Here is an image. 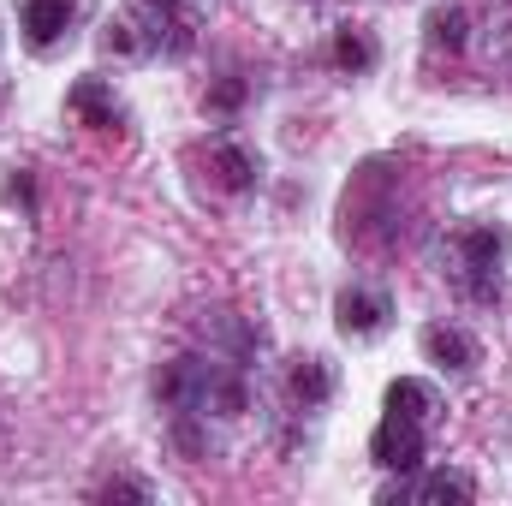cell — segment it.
Wrapping results in <instances>:
<instances>
[{
    "mask_svg": "<svg viewBox=\"0 0 512 506\" xmlns=\"http://www.w3.org/2000/svg\"><path fill=\"white\" fill-rule=\"evenodd\" d=\"M6 203H24V209L36 203V185H30V173H24V167H12V173H6Z\"/></svg>",
    "mask_w": 512,
    "mask_h": 506,
    "instance_id": "16",
    "label": "cell"
},
{
    "mask_svg": "<svg viewBox=\"0 0 512 506\" xmlns=\"http://www.w3.org/2000/svg\"><path fill=\"white\" fill-rule=\"evenodd\" d=\"M411 495L423 506H465V501H477V483H471L465 471H429Z\"/></svg>",
    "mask_w": 512,
    "mask_h": 506,
    "instance_id": "11",
    "label": "cell"
},
{
    "mask_svg": "<svg viewBox=\"0 0 512 506\" xmlns=\"http://www.w3.org/2000/svg\"><path fill=\"white\" fill-rule=\"evenodd\" d=\"M66 108H72L84 126H96V131L120 126V96H114L102 78H78V84H72V96H66Z\"/></svg>",
    "mask_w": 512,
    "mask_h": 506,
    "instance_id": "6",
    "label": "cell"
},
{
    "mask_svg": "<svg viewBox=\"0 0 512 506\" xmlns=\"http://www.w3.org/2000/svg\"><path fill=\"white\" fill-rule=\"evenodd\" d=\"M102 42H108V54H143V48H149V30H143L137 12H131V18H114V24H108Z\"/></svg>",
    "mask_w": 512,
    "mask_h": 506,
    "instance_id": "14",
    "label": "cell"
},
{
    "mask_svg": "<svg viewBox=\"0 0 512 506\" xmlns=\"http://www.w3.org/2000/svg\"><path fill=\"white\" fill-rule=\"evenodd\" d=\"M72 18H78V6H72V0H24V12H18V24H24V42H30V48H54V42L72 30Z\"/></svg>",
    "mask_w": 512,
    "mask_h": 506,
    "instance_id": "5",
    "label": "cell"
},
{
    "mask_svg": "<svg viewBox=\"0 0 512 506\" xmlns=\"http://www.w3.org/2000/svg\"><path fill=\"white\" fill-rule=\"evenodd\" d=\"M370 459H376L382 471H393V477L417 471V465H423V423H411V417H382L376 435H370Z\"/></svg>",
    "mask_w": 512,
    "mask_h": 506,
    "instance_id": "1",
    "label": "cell"
},
{
    "mask_svg": "<svg viewBox=\"0 0 512 506\" xmlns=\"http://www.w3.org/2000/svg\"><path fill=\"white\" fill-rule=\"evenodd\" d=\"M382 60V48H376V36L370 30H358V24H346L340 36H334V66L340 72H352V78H364L370 66Z\"/></svg>",
    "mask_w": 512,
    "mask_h": 506,
    "instance_id": "10",
    "label": "cell"
},
{
    "mask_svg": "<svg viewBox=\"0 0 512 506\" xmlns=\"http://www.w3.org/2000/svg\"><path fill=\"white\" fill-rule=\"evenodd\" d=\"M96 501H155V489L137 483V477H108V483L96 489Z\"/></svg>",
    "mask_w": 512,
    "mask_h": 506,
    "instance_id": "15",
    "label": "cell"
},
{
    "mask_svg": "<svg viewBox=\"0 0 512 506\" xmlns=\"http://www.w3.org/2000/svg\"><path fill=\"white\" fill-rule=\"evenodd\" d=\"M286 393H292L304 411L328 405V393H334V370H328V358H292V370H286Z\"/></svg>",
    "mask_w": 512,
    "mask_h": 506,
    "instance_id": "9",
    "label": "cell"
},
{
    "mask_svg": "<svg viewBox=\"0 0 512 506\" xmlns=\"http://www.w3.org/2000/svg\"><path fill=\"white\" fill-rule=\"evenodd\" d=\"M245 96H251V84H245L239 72H227L221 84H209L203 108H209V114H239V108H245Z\"/></svg>",
    "mask_w": 512,
    "mask_h": 506,
    "instance_id": "13",
    "label": "cell"
},
{
    "mask_svg": "<svg viewBox=\"0 0 512 506\" xmlns=\"http://www.w3.org/2000/svg\"><path fill=\"white\" fill-rule=\"evenodd\" d=\"M209 167H215V179H221L227 191H251L256 179H262V161H256V149L233 143V137H221V143L209 149Z\"/></svg>",
    "mask_w": 512,
    "mask_h": 506,
    "instance_id": "7",
    "label": "cell"
},
{
    "mask_svg": "<svg viewBox=\"0 0 512 506\" xmlns=\"http://www.w3.org/2000/svg\"><path fill=\"white\" fill-rule=\"evenodd\" d=\"M203 381H209V364H203V358H173V364L155 370V399H161L167 411H197Z\"/></svg>",
    "mask_w": 512,
    "mask_h": 506,
    "instance_id": "3",
    "label": "cell"
},
{
    "mask_svg": "<svg viewBox=\"0 0 512 506\" xmlns=\"http://www.w3.org/2000/svg\"><path fill=\"white\" fill-rule=\"evenodd\" d=\"M423 42H429L435 54H459V48L471 42V12H465L459 0H447V6H435V12L423 18Z\"/></svg>",
    "mask_w": 512,
    "mask_h": 506,
    "instance_id": "8",
    "label": "cell"
},
{
    "mask_svg": "<svg viewBox=\"0 0 512 506\" xmlns=\"http://www.w3.org/2000/svg\"><path fill=\"white\" fill-rule=\"evenodd\" d=\"M423 358L441 364V370H453V376H471L477 370V340L465 328H453V322H429L423 328Z\"/></svg>",
    "mask_w": 512,
    "mask_h": 506,
    "instance_id": "4",
    "label": "cell"
},
{
    "mask_svg": "<svg viewBox=\"0 0 512 506\" xmlns=\"http://www.w3.org/2000/svg\"><path fill=\"white\" fill-rule=\"evenodd\" d=\"M507 6H512V0H507Z\"/></svg>",
    "mask_w": 512,
    "mask_h": 506,
    "instance_id": "17",
    "label": "cell"
},
{
    "mask_svg": "<svg viewBox=\"0 0 512 506\" xmlns=\"http://www.w3.org/2000/svg\"><path fill=\"white\" fill-rule=\"evenodd\" d=\"M387 316H393V304H387V292H376V286H346V292L334 298V322H340L346 340H370V334H382Z\"/></svg>",
    "mask_w": 512,
    "mask_h": 506,
    "instance_id": "2",
    "label": "cell"
},
{
    "mask_svg": "<svg viewBox=\"0 0 512 506\" xmlns=\"http://www.w3.org/2000/svg\"><path fill=\"white\" fill-rule=\"evenodd\" d=\"M435 411V387L417 376H399L393 387H387V417H411V423H423Z\"/></svg>",
    "mask_w": 512,
    "mask_h": 506,
    "instance_id": "12",
    "label": "cell"
}]
</instances>
